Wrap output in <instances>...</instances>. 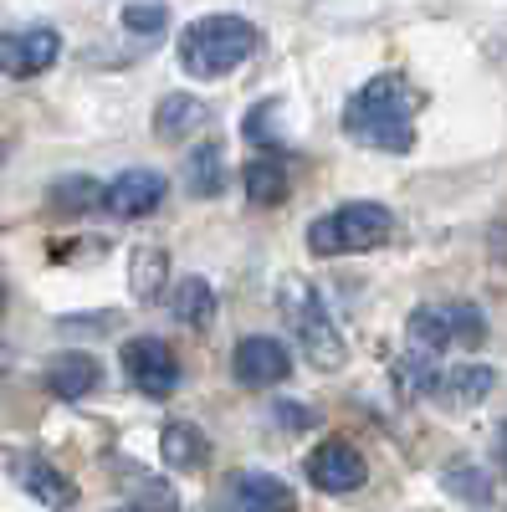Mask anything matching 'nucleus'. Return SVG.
I'll list each match as a JSON object with an SVG mask.
<instances>
[{
	"label": "nucleus",
	"instance_id": "obj_1",
	"mask_svg": "<svg viewBox=\"0 0 507 512\" xmlns=\"http://www.w3.org/2000/svg\"><path fill=\"white\" fill-rule=\"evenodd\" d=\"M415 113L420 93L405 72H379L344 103V134L379 154H410L415 149Z\"/></svg>",
	"mask_w": 507,
	"mask_h": 512
},
{
	"label": "nucleus",
	"instance_id": "obj_2",
	"mask_svg": "<svg viewBox=\"0 0 507 512\" xmlns=\"http://www.w3.org/2000/svg\"><path fill=\"white\" fill-rule=\"evenodd\" d=\"M251 52H257V26L236 11H210V16H195L185 31H180V67L190 77H231Z\"/></svg>",
	"mask_w": 507,
	"mask_h": 512
},
{
	"label": "nucleus",
	"instance_id": "obj_3",
	"mask_svg": "<svg viewBox=\"0 0 507 512\" xmlns=\"http://www.w3.org/2000/svg\"><path fill=\"white\" fill-rule=\"evenodd\" d=\"M395 236V210L379 205V200H349V205H333L308 226V251L333 262V256H359L374 251Z\"/></svg>",
	"mask_w": 507,
	"mask_h": 512
},
{
	"label": "nucleus",
	"instance_id": "obj_4",
	"mask_svg": "<svg viewBox=\"0 0 507 512\" xmlns=\"http://www.w3.org/2000/svg\"><path fill=\"white\" fill-rule=\"evenodd\" d=\"M487 338V318L477 303H420L405 318V344L420 359H441L451 344L456 349H477Z\"/></svg>",
	"mask_w": 507,
	"mask_h": 512
},
{
	"label": "nucleus",
	"instance_id": "obj_5",
	"mask_svg": "<svg viewBox=\"0 0 507 512\" xmlns=\"http://www.w3.org/2000/svg\"><path fill=\"white\" fill-rule=\"evenodd\" d=\"M282 308H287L292 338H298V354H308V364H313V369H338V364L349 359L344 333H338L333 313L323 308V297H318L308 282L282 287Z\"/></svg>",
	"mask_w": 507,
	"mask_h": 512
},
{
	"label": "nucleus",
	"instance_id": "obj_6",
	"mask_svg": "<svg viewBox=\"0 0 507 512\" xmlns=\"http://www.w3.org/2000/svg\"><path fill=\"white\" fill-rule=\"evenodd\" d=\"M118 359H123V379H129L144 400H169L180 390V359H175V349H169L164 338L139 333V338L123 344Z\"/></svg>",
	"mask_w": 507,
	"mask_h": 512
},
{
	"label": "nucleus",
	"instance_id": "obj_7",
	"mask_svg": "<svg viewBox=\"0 0 507 512\" xmlns=\"http://www.w3.org/2000/svg\"><path fill=\"white\" fill-rule=\"evenodd\" d=\"M303 477H308L318 492H328V497H349V492H359V487L369 482V461H364V451H359L354 441L328 436V441H318V446L303 456Z\"/></svg>",
	"mask_w": 507,
	"mask_h": 512
},
{
	"label": "nucleus",
	"instance_id": "obj_8",
	"mask_svg": "<svg viewBox=\"0 0 507 512\" xmlns=\"http://www.w3.org/2000/svg\"><path fill=\"white\" fill-rule=\"evenodd\" d=\"M62 57V31L57 26H21L0 36V72L11 82H31L41 72H52Z\"/></svg>",
	"mask_w": 507,
	"mask_h": 512
},
{
	"label": "nucleus",
	"instance_id": "obj_9",
	"mask_svg": "<svg viewBox=\"0 0 507 512\" xmlns=\"http://www.w3.org/2000/svg\"><path fill=\"white\" fill-rule=\"evenodd\" d=\"M287 374H292V349L272 333H251L231 349V379L241 390H277Z\"/></svg>",
	"mask_w": 507,
	"mask_h": 512
},
{
	"label": "nucleus",
	"instance_id": "obj_10",
	"mask_svg": "<svg viewBox=\"0 0 507 512\" xmlns=\"http://www.w3.org/2000/svg\"><path fill=\"white\" fill-rule=\"evenodd\" d=\"M164 195H169V180L159 175V169L139 164V169H123L118 180L103 185V210L118 216V221H144L164 205Z\"/></svg>",
	"mask_w": 507,
	"mask_h": 512
},
{
	"label": "nucleus",
	"instance_id": "obj_11",
	"mask_svg": "<svg viewBox=\"0 0 507 512\" xmlns=\"http://www.w3.org/2000/svg\"><path fill=\"white\" fill-rule=\"evenodd\" d=\"M98 384H103V364H98V354H88V349H67V354H57L52 364H47V390L57 395V400H88V395H98Z\"/></svg>",
	"mask_w": 507,
	"mask_h": 512
},
{
	"label": "nucleus",
	"instance_id": "obj_12",
	"mask_svg": "<svg viewBox=\"0 0 507 512\" xmlns=\"http://www.w3.org/2000/svg\"><path fill=\"white\" fill-rule=\"evenodd\" d=\"M226 502L231 507H251V512H282L298 502V492H292L282 477L272 472H231L226 477Z\"/></svg>",
	"mask_w": 507,
	"mask_h": 512
},
{
	"label": "nucleus",
	"instance_id": "obj_13",
	"mask_svg": "<svg viewBox=\"0 0 507 512\" xmlns=\"http://www.w3.org/2000/svg\"><path fill=\"white\" fill-rule=\"evenodd\" d=\"M164 292H169V313H175V323H180V328L200 333V328L216 323L221 297H216V287H210L205 277H180L175 287H164Z\"/></svg>",
	"mask_w": 507,
	"mask_h": 512
},
{
	"label": "nucleus",
	"instance_id": "obj_14",
	"mask_svg": "<svg viewBox=\"0 0 507 512\" xmlns=\"http://www.w3.org/2000/svg\"><path fill=\"white\" fill-rule=\"evenodd\" d=\"M241 180H246V200H251V205H262V210L282 205V200H287V185H292V175H287V159H282L277 149L251 154Z\"/></svg>",
	"mask_w": 507,
	"mask_h": 512
},
{
	"label": "nucleus",
	"instance_id": "obj_15",
	"mask_svg": "<svg viewBox=\"0 0 507 512\" xmlns=\"http://www.w3.org/2000/svg\"><path fill=\"white\" fill-rule=\"evenodd\" d=\"M159 451L169 472H195V466L210 461V436L200 431L195 420H169L159 431Z\"/></svg>",
	"mask_w": 507,
	"mask_h": 512
},
{
	"label": "nucleus",
	"instance_id": "obj_16",
	"mask_svg": "<svg viewBox=\"0 0 507 512\" xmlns=\"http://www.w3.org/2000/svg\"><path fill=\"white\" fill-rule=\"evenodd\" d=\"M200 123H205V103H200L195 93H164L159 108H154V134L169 139V144L190 139Z\"/></svg>",
	"mask_w": 507,
	"mask_h": 512
},
{
	"label": "nucleus",
	"instance_id": "obj_17",
	"mask_svg": "<svg viewBox=\"0 0 507 512\" xmlns=\"http://www.w3.org/2000/svg\"><path fill=\"white\" fill-rule=\"evenodd\" d=\"M185 180H190V190L195 195H210L216 200L221 190H226V180H231V164H226V144H195L190 154H185Z\"/></svg>",
	"mask_w": 507,
	"mask_h": 512
},
{
	"label": "nucleus",
	"instance_id": "obj_18",
	"mask_svg": "<svg viewBox=\"0 0 507 512\" xmlns=\"http://www.w3.org/2000/svg\"><path fill=\"white\" fill-rule=\"evenodd\" d=\"M16 472H21V487H26L36 502H47V507H72V502H77V487L57 472L52 461H41V456H21V461H16Z\"/></svg>",
	"mask_w": 507,
	"mask_h": 512
},
{
	"label": "nucleus",
	"instance_id": "obj_19",
	"mask_svg": "<svg viewBox=\"0 0 507 512\" xmlns=\"http://www.w3.org/2000/svg\"><path fill=\"white\" fill-rule=\"evenodd\" d=\"M436 390H441L451 405H482V400L497 390V369H487V364H456L451 374L436 379Z\"/></svg>",
	"mask_w": 507,
	"mask_h": 512
},
{
	"label": "nucleus",
	"instance_id": "obj_20",
	"mask_svg": "<svg viewBox=\"0 0 507 512\" xmlns=\"http://www.w3.org/2000/svg\"><path fill=\"white\" fill-rule=\"evenodd\" d=\"M129 287H134V297H144V303H154V297L169 287V251L164 246H139L129 256Z\"/></svg>",
	"mask_w": 507,
	"mask_h": 512
},
{
	"label": "nucleus",
	"instance_id": "obj_21",
	"mask_svg": "<svg viewBox=\"0 0 507 512\" xmlns=\"http://www.w3.org/2000/svg\"><path fill=\"white\" fill-rule=\"evenodd\" d=\"M47 205L57 210V216H82V210L103 205V180H93V175H62L47 190Z\"/></svg>",
	"mask_w": 507,
	"mask_h": 512
},
{
	"label": "nucleus",
	"instance_id": "obj_22",
	"mask_svg": "<svg viewBox=\"0 0 507 512\" xmlns=\"http://www.w3.org/2000/svg\"><path fill=\"white\" fill-rule=\"evenodd\" d=\"M118 21H123V31H134V36H159L169 26V11H164V0H129Z\"/></svg>",
	"mask_w": 507,
	"mask_h": 512
},
{
	"label": "nucleus",
	"instance_id": "obj_23",
	"mask_svg": "<svg viewBox=\"0 0 507 512\" xmlns=\"http://www.w3.org/2000/svg\"><path fill=\"white\" fill-rule=\"evenodd\" d=\"M277 420H282V425H313L318 415L303 410V405H277Z\"/></svg>",
	"mask_w": 507,
	"mask_h": 512
},
{
	"label": "nucleus",
	"instance_id": "obj_24",
	"mask_svg": "<svg viewBox=\"0 0 507 512\" xmlns=\"http://www.w3.org/2000/svg\"><path fill=\"white\" fill-rule=\"evenodd\" d=\"M502 461H507V425H502Z\"/></svg>",
	"mask_w": 507,
	"mask_h": 512
},
{
	"label": "nucleus",
	"instance_id": "obj_25",
	"mask_svg": "<svg viewBox=\"0 0 507 512\" xmlns=\"http://www.w3.org/2000/svg\"><path fill=\"white\" fill-rule=\"evenodd\" d=\"M0 308H6V287H0Z\"/></svg>",
	"mask_w": 507,
	"mask_h": 512
}]
</instances>
